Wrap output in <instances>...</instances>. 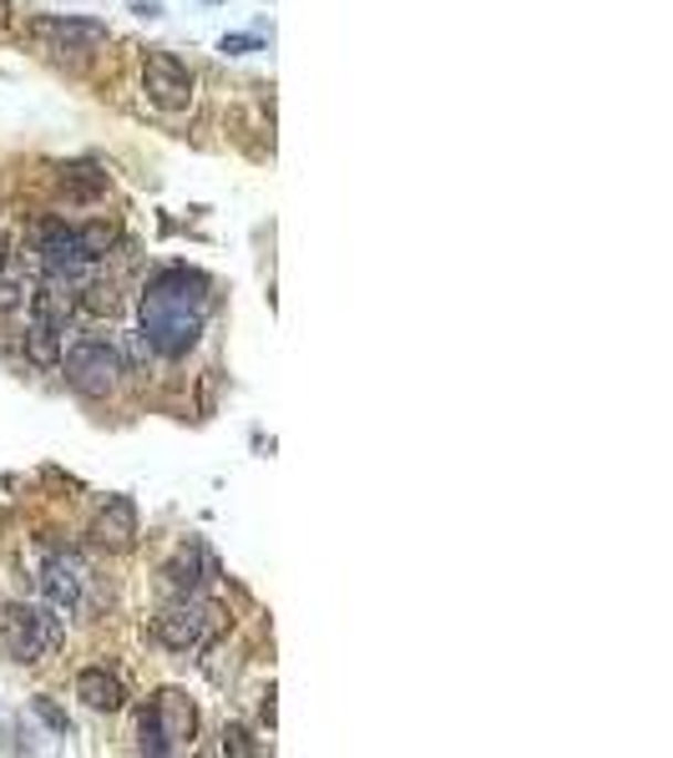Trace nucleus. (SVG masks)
Segmentation results:
<instances>
[{
	"instance_id": "nucleus-1",
	"label": "nucleus",
	"mask_w": 673,
	"mask_h": 758,
	"mask_svg": "<svg viewBox=\"0 0 673 758\" xmlns=\"http://www.w3.org/2000/svg\"><path fill=\"white\" fill-rule=\"evenodd\" d=\"M208 308H213V284L198 269L172 263L153 273L143 294V344L162 359H182L203 334Z\"/></svg>"
},
{
	"instance_id": "nucleus-2",
	"label": "nucleus",
	"mask_w": 673,
	"mask_h": 758,
	"mask_svg": "<svg viewBox=\"0 0 673 758\" xmlns=\"http://www.w3.org/2000/svg\"><path fill=\"white\" fill-rule=\"evenodd\" d=\"M66 642V617L51 602H6L0 607V652L11 663H46Z\"/></svg>"
},
{
	"instance_id": "nucleus-3",
	"label": "nucleus",
	"mask_w": 673,
	"mask_h": 758,
	"mask_svg": "<svg viewBox=\"0 0 673 758\" xmlns=\"http://www.w3.org/2000/svg\"><path fill=\"white\" fill-rule=\"evenodd\" d=\"M56 365L66 369V385H72L76 394H86V400H107V394L122 385V375H127V365H122V355H117V344L92 339V334L66 344Z\"/></svg>"
},
{
	"instance_id": "nucleus-4",
	"label": "nucleus",
	"mask_w": 673,
	"mask_h": 758,
	"mask_svg": "<svg viewBox=\"0 0 673 758\" xmlns=\"http://www.w3.org/2000/svg\"><path fill=\"white\" fill-rule=\"evenodd\" d=\"M192 728H198L192 703L182 698L178 687H162V693H157V698L143 708V718H137V748H143V754H153V758L178 754V748L192 738Z\"/></svg>"
},
{
	"instance_id": "nucleus-5",
	"label": "nucleus",
	"mask_w": 673,
	"mask_h": 758,
	"mask_svg": "<svg viewBox=\"0 0 673 758\" xmlns=\"http://www.w3.org/2000/svg\"><path fill=\"white\" fill-rule=\"evenodd\" d=\"M31 253H36L41 278H56V284H76V288H82L86 273H92V259H86L76 228L56 223V218H46V223L36 228V243H31Z\"/></svg>"
},
{
	"instance_id": "nucleus-6",
	"label": "nucleus",
	"mask_w": 673,
	"mask_h": 758,
	"mask_svg": "<svg viewBox=\"0 0 673 758\" xmlns=\"http://www.w3.org/2000/svg\"><path fill=\"white\" fill-rule=\"evenodd\" d=\"M213 622H218V607L203 602L198 592H188L153 617V638L172 652H198L208 642V632H213Z\"/></svg>"
},
{
	"instance_id": "nucleus-7",
	"label": "nucleus",
	"mask_w": 673,
	"mask_h": 758,
	"mask_svg": "<svg viewBox=\"0 0 673 758\" xmlns=\"http://www.w3.org/2000/svg\"><path fill=\"white\" fill-rule=\"evenodd\" d=\"M36 577H41V592H46V602L56 607L61 617H82L86 612V561L76 557V551H66V546H51L46 557H41Z\"/></svg>"
},
{
	"instance_id": "nucleus-8",
	"label": "nucleus",
	"mask_w": 673,
	"mask_h": 758,
	"mask_svg": "<svg viewBox=\"0 0 673 758\" xmlns=\"http://www.w3.org/2000/svg\"><path fill=\"white\" fill-rule=\"evenodd\" d=\"M143 92H147L153 107L182 112L192 102V72L172 56V51H147L143 56Z\"/></svg>"
},
{
	"instance_id": "nucleus-9",
	"label": "nucleus",
	"mask_w": 673,
	"mask_h": 758,
	"mask_svg": "<svg viewBox=\"0 0 673 758\" xmlns=\"http://www.w3.org/2000/svg\"><path fill=\"white\" fill-rule=\"evenodd\" d=\"M31 31H36L51 51H76V56H86V51H96L107 41V25L86 21V15H36Z\"/></svg>"
},
{
	"instance_id": "nucleus-10",
	"label": "nucleus",
	"mask_w": 673,
	"mask_h": 758,
	"mask_svg": "<svg viewBox=\"0 0 673 758\" xmlns=\"http://www.w3.org/2000/svg\"><path fill=\"white\" fill-rule=\"evenodd\" d=\"M92 536H96V546H107V551H133L137 546V506L127 496H112L107 506L96 510Z\"/></svg>"
},
{
	"instance_id": "nucleus-11",
	"label": "nucleus",
	"mask_w": 673,
	"mask_h": 758,
	"mask_svg": "<svg viewBox=\"0 0 673 758\" xmlns=\"http://www.w3.org/2000/svg\"><path fill=\"white\" fill-rule=\"evenodd\" d=\"M162 577H168V587L178 597H188V592H203L208 581H218V561H213V551H203L198 541H188L178 557L162 567Z\"/></svg>"
},
{
	"instance_id": "nucleus-12",
	"label": "nucleus",
	"mask_w": 673,
	"mask_h": 758,
	"mask_svg": "<svg viewBox=\"0 0 673 758\" xmlns=\"http://www.w3.org/2000/svg\"><path fill=\"white\" fill-rule=\"evenodd\" d=\"M31 304V298H25ZM61 339H66V324H56L41 304H31V319H25V355H31V365L51 369L61 359Z\"/></svg>"
},
{
	"instance_id": "nucleus-13",
	"label": "nucleus",
	"mask_w": 673,
	"mask_h": 758,
	"mask_svg": "<svg viewBox=\"0 0 673 758\" xmlns=\"http://www.w3.org/2000/svg\"><path fill=\"white\" fill-rule=\"evenodd\" d=\"M76 698L92 713H122L127 708V687H122V677L107 673V667H82V673H76Z\"/></svg>"
},
{
	"instance_id": "nucleus-14",
	"label": "nucleus",
	"mask_w": 673,
	"mask_h": 758,
	"mask_svg": "<svg viewBox=\"0 0 673 758\" xmlns=\"http://www.w3.org/2000/svg\"><path fill=\"white\" fill-rule=\"evenodd\" d=\"M61 192L66 198H102L107 192V172L92 162H66L61 167Z\"/></svg>"
},
{
	"instance_id": "nucleus-15",
	"label": "nucleus",
	"mask_w": 673,
	"mask_h": 758,
	"mask_svg": "<svg viewBox=\"0 0 673 758\" xmlns=\"http://www.w3.org/2000/svg\"><path fill=\"white\" fill-rule=\"evenodd\" d=\"M76 238H82V249H86V259H107V249H117V228L112 223H86V228H76Z\"/></svg>"
},
{
	"instance_id": "nucleus-16",
	"label": "nucleus",
	"mask_w": 673,
	"mask_h": 758,
	"mask_svg": "<svg viewBox=\"0 0 673 758\" xmlns=\"http://www.w3.org/2000/svg\"><path fill=\"white\" fill-rule=\"evenodd\" d=\"M31 713H36V718L46 723L51 734H61V738L72 734V718H66V713H61V708H56V703H51V698H31Z\"/></svg>"
},
{
	"instance_id": "nucleus-17",
	"label": "nucleus",
	"mask_w": 673,
	"mask_h": 758,
	"mask_svg": "<svg viewBox=\"0 0 673 758\" xmlns=\"http://www.w3.org/2000/svg\"><path fill=\"white\" fill-rule=\"evenodd\" d=\"M223 754H264V744H253V734L249 728H239V723H233V728H223Z\"/></svg>"
},
{
	"instance_id": "nucleus-18",
	"label": "nucleus",
	"mask_w": 673,
	"mask_h": 758,
	"mask_svg": "<svg viewBox=\"0 0 673 758\" xmlns=\"http://www.w3.org/2000/svg\"><path fill=\"white\" fill-rule=\"evenodd\" d=\"M259 51V36H223V56H249Z\"/></svg>"
},
{
	"instance_id": "nucleus-19",
	"label": "nucleus",
	"mask_w": 673,
	"mask_h": 758,
	"mask_svg": "<svg viewBox=\"0 0 673 758\" xmlns=\"http://www.w3.org/2000/svg\"><path fill=\"white\" fill-rule=\"evenodd\" d=\"M11 11H15V0H0V25L11 21Z\"/></svg>"
}]
</instances>
